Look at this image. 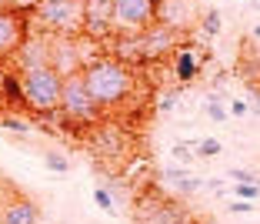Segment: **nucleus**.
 I'll return each instance as SVG.
<instances>
[{
  "mask_svg": "<svg viewBox=\"0 0 260 224\" xmlns=\"http://www.w3.org/2000/svg\"><path fill=\"white\" fill-rule=\"evenodd\" d=\"M80 74H84L87 91L104 114L130 110V104H137V87H140L137 67H127L117 57H93L80 67Z\"/></svg>",
  "mask_w": 260,
  "mask_h": 224,
  "instance_id": "1",
  "label": "nucleus"
},
{
  "mask_svg": "<svg viewBox=\"0 0 260 224\" xmlns=\"http://www.w3.org/2000/svg\"><path fill=\"white\" fill-rule=\"evenodd\" d=\"M20 84H23V110L44 121H54L60 114V91L63 77L54 64H40V67L20 70Z\"/></svg>",
  "mask_w": 260,
  "mask_h": 224,
  "instance_id": "2",
  "label": "nucleus"
},
{
  "mask_svg": "<svg viewBox=\"0 0 260 224\" xmlns=\"http://www.w3.org/2000/svg\"><path fill=\"white\" fill-rule=\"evenodd\" d=\"M84 147H87V154H90L93 161L123 164L130 154H134V131H130L120 117L107 114V117H100L93 127H87Z\"/></svg>",
  "mask_w": 260,
  "mask_h": 224,
  "instance_id": "3",
  "label": "nucleus"
},
{
  "mask_svg": "<svg viewBox=\"0 0 260 224\" xmlns=\"http://www.w3.org/2000/svg\"><path fill=\"white\" fill-rule=\"evenodd\" d=\"M130 214H134V224H193V214L184 208V201L157 191V187L134 191Z\"/></svg>",
  "mask_w": 260,
  "mask_h": 224,
  "instance_id": "4",
  "label": "nucleus"
},
{
  "mask_svg": "<svg viewBox=\"0 0 260 224\" xmlns=\"http://www.w3.org/2000/svg\"><path fill=\"white\" fill-rule=\"evenodd\" d=\"M60 117L67 127H74L80 137L87 134V127H93V124L100 121V117H107L104 110L97 107V101L90 97V91H87L84 84V74L77 70V74H67L63 77V91H60Z\"/></svg>",
  "mask_w": 260,
  "mask_h": 224,
  "instance_id": "5",
  "label": "nucleus"
},
{
  "mask_svg": "<svg viewBox=\"0 0 260 224\" xmlns=\"http://www.w3.org/2000/svg\"><path fill=\"white\" fill-rule=\"evenodd\" d=\"M30 23L50 37H80V0H37Z\"/></svg>",
  "mask_w": 260,
  "mask_h": 224,
  "instance_id": "6",
  "label": "nucleus"
},
{
  "mask_svg": "<svg viewBox=\"0 0 260 224\" xmlns=\"http://www.w3.org/2000/svg\"><path fill=\"white\" fill-rule=\"evenodd\" d=\"M80 37L97 44L114 37V0H80Z\"/></svg>",
  "mask_w": 260,
  "mask_h": 224,
  "instance_id": "7",
  "label": "nucleus"
},
{
  "mask_svg": "<svg viewBox=\"0 0 260 224\" xmlns=\"http://www.w3.org/2000/svg\"><path fill=\"white\" fill-rule=\"evenodd\" d=\"M157 20V0H114V34H140Z\"/></svg>",
  "mask_w": 260,
  "mask_h": 224,
  "instance_id": "8",
  "label": "nucleus"
},
{
  "mask_svg": "<svg viewBox=\"0 0 260 224\" xmlns=\"http://www.w3.org/2000/svg\"><path fill=\"white\" fill-rule=\"evenodd\" d=\"M184 40H187V34H180V31H174V27H167V23H157V20H153L147 31H140V44H144V61H147V67H150V64L167 61V57L174 54Z\"/></svg>",
  "mask_w": 260,
  "mask_h": 224,
  "instance_id": "9",
  "label": "nucleus"
},
{
  "mask_svg": "<svg viewBox=\"0 0 260 224\" xmlns=\"http://www.w3.org/2000/svg\"><path fill=\"white\" fill-rule=\"evenodd\" d=\"M30 34V14L17 7H0V64H10L17 47Z\"/></svg>",
  "mask_w": 260,
  "mask_h": 224,
  "instance_id": "10",
  "label": "nucleus"
},
{
  "mask_svg": "<svg viewBox=\"0 0 260 224\" xmlns=\"http://www.w3.org/2000/svg\"><path fill=\"white\" fill-rule=\"evenodd\" d=\"M210 61V50H207L204 44H180L170 54V74H174V80L180 87H190L193 80L200 77V70H204V64Z\"/></svg>",
  "mask_w": 260,
  "mask_h": 224,
  "instance_id": "11",
  "label": "nucleus"
},
{
  "mask_svg": "<svg viewBox=\"0 0 260 224\" xmlns=\"http://www.w3.org/2000/svg\"><path fill=\"white\" fill-rule=\"evenodd\" d=\"M197 20H200V10L190 0H157V23H167L174 31L187 34L197 27Z\"/></svg>",
  "mask_w": 260,
  "mask_h": 224,
  "instance_id": "12",
  "label": "nucleus"
},
{
  "mask_svg": "<svg viewBox=\"0 0 260 224\" xmlns=\"http://www.w3.org/2000/svg\"><path fill=\"white\" fill-rule=\"evenodd\" d=\"M40 221V208L34 198L7 187V204H4V221L0 224H37Z\"/></svg>",
  "mask_w": 260,
  "mask_h": 224,
  "instance_id": "13",
  "label": "nucleus"
},
{
  "mask_svg": "<svg viewBox=\"0 0 260 224\" xmlns=\"http://www.w3.org/2000/svg\"><path fill=\"white\" fill-rule=\"evenodd\" d=\"M110 47V57H117L120 64H127V67H147L144 61V44H140V34H114V37L107 40Z\"/></svg>",
  "mask_w": 260,
  "mask_h": 224,
  "instance_id": "14",
  "label": "nucleus"
},
{
  "mask_svg": "<svg viewBox=\"0 0 260 224\" xmlns=\"http://www.w3.org/2000/svg\"><path fill=\"white\" fill-rule=\"evenodd\" d=\"M157 178H160L167 187H174L177 198H190V194H197L200 187H204V181L193 178V174L184 167V164H170V167H164L160 174H157Z\"/></svg>",
  "mask_w": 260,
  "mask_h": 224,
  "instance_id": "15",
  "label": "nucleus"
},
{
  "mask_svg": "<svg viewBox=\"0 0 260 224\" xmlns=\"http://www.w3.org/2000/svg\"><path fill=\"white\" fill-rule=\"evenodd\" d=\"M0 101L7 110H23V84H20V70L4 64L0 74Z\"/></svg>",
  "mask_w": 260,
  "mask_h": 224,
  "instance_id": "16",
  "label": "nucleus"
},
{
  "mask_svg": "<svg viewBox=\"0 0 260 224\" xmlns=\"http://www.w3.org/2000/svg\"><path fill=\"white\" fill-rule=\"evenodd\" d=\"M180 101H184V87H180V84L164 87V91L157 94V101H153V110H157V114H170Z\"/></svg>",
  "mask_w": 260,
  "mask_h": 224,
  "instance_id": "17",
  "label": "nucleus"
},
{
  "mask_svg": "<svg viewBox=\"0 0 260 224\" xmlns=\"http://www.w3.org/2000/svg\"><path fill=\"white\" fill-rule=\"evenodd\" d=\"M197 31H200V37L214 40L217 34L223 31V17H220V10H204V14H200V20H197Z\"/></svg>",
  "mask_w": 260,
  "mask_h": 224,
  "instance_id": "18",
  "label": "nucleus"
},
{
  "mask_svg": "<svg viewBox=\"0 0 260 224\" xmlns=\"http://www.w3.org/2000/svg\"><path fill=\"white\" fill-rule=\"evenodd\" d=\"M204 117H210L214 124H223L227 121V107H223V91H210L207 94V101H204Z\"/></svg>",
  "mask_w": 260,
  "mask_h": 224,
  "instance_id": "19",
  "label": "nucleus"
},
{
  "mask_svg": "<svg viewBox=\"0 0 260 224\" xmlns=\"http://www.w3.org/2000/svg\"><path fill=\"white\" fill-rule=\"evenodd\" d=\"M193 154H197V161H210V157H217L223 151V144L217 137H204V141H190Z\"/></svg>",
  "mask_w": 260,
  "mask_h": 224,
  "instance_id": "20",
  "label": "nucleus"
},
{
  "mask_svg": "<svg viewBox=\"0 0 260 224\" xmlns=\"http://www.w3.org/2000/svg\"><path fill=\"white\" fill-rule=\"evenodd\" d=\"M93 204H97L104 214H117V198H114V191H110L107 184L93 187Z\"/></svg>",
  "mask_w": 260,
  "mask_h": 224,
  "instance_id": "21",
  "label": "nucleus"
},
{
  "mask_svg": "<svg viewBox=\"0 0 260 224\" xmlns=\"http://www.w3.org/2000/svg\"><path fill=\"white\" fill-rule=\"evenodd\" d=\"M234 198H244V201H260V181H240V184L227 187Z\"/></svg>",
  "mask_w": 260,
  "mask_h": 224,
  "instance_id": "22",
  "label": "nucleus"
},
{
  "mask_svg": "<svg viewBox=\"0 0 260 224\" xmlns=\"http://www.w3.org/2000/svg\"><path fill=\"white\" fill-rule=\"evenodd\" d=\"M0 127H10V131H20V134H30L34 124L23 117V110H17V114H0Z\"/></svg>",
  "mask_w": 260,
  "mask_h": 224,
  "instance_id": "23",
  "label": "nucleus"
},
{
  "mask_svg": "<svg viewBox=\"0 0 260 224\" xmlns=\"http://www.w3.org/2000/svg\"><path fill=\"white\" fill-rule=\"evenodd\" d=\"M44 167H47V171H54V174H67V171H70V161H67L63 154H57V151H47Z\"/></svg>",
  "mask_w": 260,
  "mask_h": 224,
  "instance_id": "24",
  "label": "nucleus"
},
{
  "mask_svg": "<svg viewBox=\"0 0 260 224\" xmlns=\"http://www.w3.org/2000/svg\"><path fill=\"white\" fill-rule=\"evenodd\" d=\"M170 154H174V161H177V164H184V167H187V164H193V161H197V154H193V147H190V144H180V141H177V144L170 147Z\"/></svg>",
  "mask_w": 260,
  "mask_h": 224,
  "instance_id": "25",
  "label": "nucleus"
},
{
  "mask_svg": "<svg viewBox=\"0 0 260 224\" xmlns=\"http://www.w3.org/2000/svg\"><path fill=\"white\" fill-rule=\"evenodd\" d=\"M234 184H240V181H260V174L257 171H250V167H230V174H227Z\"/></svg>",
  "mask_w": 260,
  "mask_h": 224,
  "instance_id": "26",
  "label": "nucleus"
},
{
  "mask_svg": "<svg viewBox=\"0 0 260 224\" xmlns=\"http://www.w3.org/2000/svg\"><path fill=\"white\" fill-rule=\"evenodd\" d=\"M227 114H230V117H247V114H250V104L240 101V97H234V101L227 104Z\"/></svg>",
  "mask_w": 260,
  "mask_h": 224,
  "instance_id": "27",
  "label": "nucleus"
},
{
  "mask_svg": "<svg viewBox=\"0 0 260 224\" xmlns=\"http://www.w3.org/2000/svg\"><path fill=\"white\" fill-rule=\"evenodd\" d=\"M253 204H257V201H244V198H234V201H230V214H250Z\"/></svg>",
  "mask_w": 260,
  "mask_h": 224,
  "instance_id": "28",
  "label": "nucleus"
},
{
  "mask_svg": "<svg viewBox=\"0 0 260 224\" xmlns=\"http://www.w3.org/2000/svg\"><path fill=\"white\" fill-rule=\"evenodd\" d=\"M34 4L37 0H0V7H17V10H27V14L34 10Z\"/></svg>",
  "mask_w": 260,
  "mask_h": 224,
  "instance_id": "29",
  "label": "nucleus"
},
{
  "mask_svg": "<svg viewBox=\"0 0 260 224\" xmlns=\"http://www.w3.org/2000/svg\"><path fill=\"white\" fill-rule=\"evenodd\" d=\"M247 94H250V114L260 117V91H247Z\"/></svg>",
  "mask_w": 260,
  "mask_h": 224,
  "instance_id": "30",
  "label": "nucleus"
},
{
  "mask_svg": "<svg viewBox=\"0 0 260 224\" xmlns=\"http://www.w3.org/2000/svg\"><path fill=\"white\" fill-rule=\"evenodd\" d=\"M4 204H7V187H0V221H4Z\"/></svg>",
  "mask_w": 260,
  "mask_h": 224,
  "instance_id": "31",
  "label": "nucleus"
},
{
  "mask_svg": "<svg viewBox=\"0 0 260 224\" xmlns=\"http://www.w3.org/2000/svg\"><path fill=\"white\" fill-rule=\"evenodd\" d=\"M250 37H253V40H260V23H257V27L250 31Z\"/></svg>",
  "mask_w": 260,
  "mask_h": 224,
  "instance_id": "32",
  "label": "nucleus"
},
{
  "mask_svg": "<svg viewBox=\"0 0 260 224\" xmlns=\"http://www.w3.org/2000/svg\"><path fill=\"white\" fill-rule=\"evenodd\" d=\"M200 224H217V221H214V217H210V221H200Z\"/></svg>",
  "mask_w": 260,
  "mask_h": 224,
  "instance_id": "33",
  "label": "nucleus"
},
{
  "mask_svg": "<svg viewBox=\"0 0 260 224\" xmlns=\"http://www.w3.org/2000/svg\"><path fill=\"white\" fill-rule=\"evenodd\" d=\"M0 74H4V64H0Z\"/></svg>",
  "mask_w": 260,
  "mask_h": 224,
  "instance_id": "34",
  "label": "nucleus"
}]
</instances>
